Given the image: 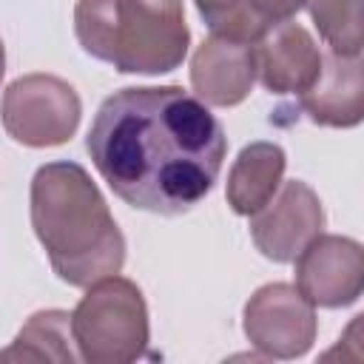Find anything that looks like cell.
Here are the masks:
<instances>
[{
    "mask_svg": "<svg viewBox=\"0 0 364 364\" xmlns=\"http://www.w3.org/2000/svg\"><path fill=\"white\" fill-rule=\"evenodd\" d=\"M85 148L122 202L176 216L216 185L228 136L199 97L179 85H142L114 91L100 105Z\"/></svg>",
    "mask_w": 364,
    "mask_h": 364,
    "instance_id": "1",
    "label": "cell"
},
{
    "mask_svg": "<svg viewBox=\"0 0 364 364\" xmlns=\"http://www.w3.org/2000/svg\"><path fill=\"white\" fill-rule=\"evenodd\" d=\"M31 228L54 273L88 287L125 262V239L100 188L77 162H48L31 179Z\"/></svg>",
    "mask_w": 364,
    "mask_h": 364,
    "instance_id": "2",
    "label": "cell"
},
{
    "mask_svg": "<svg viewBox=\"0 0 364 364\" xmlns=\"http://www.w3.org/2000/svg\"><path fill=\"white\" fill-rule=\"evenodd\" d=\"M74 31L85 54L122 74L173 71L191 46L182 0H77Z\"/></svg>",
    "mask_w": 364,
    "mask_h": 364,
    "instance_id": "3",
    "label": "cell"
},
{
    "mask_svg": "<svg viewBox=\"0 0 364 364\" xmlns=\"http://www.w3.org/2000/svg\"><path fill=\"white\" fill-rule=\"evenodd\" d=\"M77 355L88 364H128L148 350V307L142 290L122 276L88 284L71 313Z\"/></svg>",
    "mask_w": 364,
    "mask_h": 364,
    "instance_id": "4",
    "label": "cell"
},
{
    "mask_svg": "<svg viewBox=\"0 0 364 364\" xmlns=\"http://www.w3.org/2000/svg\"><path fill=\"white\" fill-rule=\"evenodd\" d=\"M80 97L77 91L54 74H26L17 77L0 102V119L6 134L28 148L63 145L74 136L80 125Z\"/></svg>",
    "mask_w": 364,
    "mask_h": 364,
    "instance_id": "5",
    "label": "cell"
},
{
    "mask_svg": "<svg viewBox=\"0 0 364 364\" xmlns=\"http://www.w3.org/2000/svg\"><path fill=\"white\" fill-rule=\"evenodd\" d=\"M245 336L267 358H299L316 341V307L293 284H264L245 304Z\"/></svg>",
    "mask_w": 364,
    "mask_h": 364,
    "instance_id": "6",
    "label": "cell"
},
{
    "mask_svg": "<svg viewBox=\"0 0 364 364\" xmlns=\"http://www.w3.org/2000/svg\"><path fill=\"white\" fill-rule=\"evenodd\" d=\"M296 262V290L313 307H347L364 290V253L347 236H313Z\"/></svg>",
    "mask_w": 364,
    "mask_h": 364,
    "instance_id": "7",
    "label": "cell"
},
{
    "mask_svg": "<svg viewBox=\"0 0 364 364\" xmlns=\"http://www.w3.org/2000/svg\"><path fill=\"white\" fill-rule=\"evenodd\" d=\"M321 202L316 191L301 179L284 182L282 191L273 193V199L250 216L253 245L273 262H293L301 247L321 233Z\"/></svg>",
    "mask_w": 364,
    "mask_h": 364,
    "instance_id": "8",
    "label": "cell"
},
{
    "mask_svg": "<svg viewBox=\"0 0 364 364\" xmlns=\"http://www.w3.org/2000/svg\"><path fill=\"white\" fill-rule=\"evenodd\" d=\"M256 77L270 94H304L321 71V51L310 31L293 20L273 26L253 43Z\"/></svg>",
    "mask_w": 364,
    "mask_h": 364,
    "instance_id": "9",
    "label": "cell"
},
{
    "mask_svg": "<svg viewBox=\"0 0 364 364\" xmlns=\"http://www.w3.org/2000/svg\"><path fill=\"white\" fill-rule=\"evenodd\" d=\"M256 82L253 46L208 37L191 60V85L205 105H239Z\"/></svg>",
    "mask_w": 364,
    "mask_h": 364,
    "instance_id": "10",
    "label": "cell"
},
{
    "mask_svg": "<svg viewBox=\"0 0 364 364\" xmlns=\"http://www.w3.org/2000/svg\"><path fill=\"white\" fill-rule=\"evenodd\" d=\"M301 108L318 125L353 128L364 114V77L361 54H321V71L310 91L301 94Z\"/></svg>",
    "mask_w": 364,
    "mask_h": 364,
    "instance_id": "11",
    "label": "cell"
},
{
    "mask_svg": "<svg viewBox=\"0 0 364 364\" xmlns=\"http://www.w3.org/2000/svg\"><path fill=\"white\" fill-rule=\"evenodd\" d=\"M307 0H196V9L213 37L253 46L273 26L293 20Z\"/></svg>",
    "mask_w": 364,
    "mask_h": 364,
    "instance_id": "12",
    "label": "cell"
},
{
    "mask_svg": "<svg viewBox=\"0 0 364 364\" xmlns=\"http://www.w3.org/2000/svg\"><path fill=\"white\" fill-rule=\"evenodd\" d=\"M287 156L276 142H250L239 151L228 173V205L239 216L262 210L282 185Z\"/></svg>",
    "mask_w": 364,
    "mask_h": 364,
    "instance_id": "13",
    "label": "cell"
},
{
    "mask_svg": "<svg viewBox=\"0 0 364 364\" xmlns=\"http://www.w3.org/2000/svg\"><path fill=\"white\" fill-rule=\"evenodd\" d=\"M71 336V313L65 310H40L34 313L11 347L0 350V361H77Z\"/></svg>",
    "mask_w": 364,
    "mask_h": 364,
    "instance_id": "14",
    "label": "cell"
},
{
    "mask_svg": "<svg viewBox=\"0 0 364 364\" xmlns=\"http://www.w3.org/2000/svg\"><path fill=\"white\" fill-rule=\"evenodd\" d=\"M304 6L330 51L347 57L361 54V0H307Z\"/></svg>",
    "mask_w": 364,
    "mask_h": 364,
    "instance_id": "15",
    "label": "cell"
},
{
    "mask_svg": "<svg viewBox=\"0 0 364 364\" xmlns=\"http://www.w3.org/2000/svg\"><path fill=\"white\" fill-rule=\"evenodd\" d=\"M6 74V48H3V40H0V80Z\"/></svg>",
    "mask_w": 364,
    "mask_h": 364,
    "instance_id": "16",
    "label": "cell"
}]
</instances>
